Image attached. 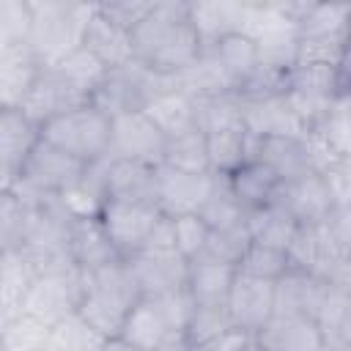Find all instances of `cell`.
I'll return each instance as SVG.
<instances>
[{"label":"cell","mask_w":351,"mask_h":351,"mask_svg":"<svg viewBox=\"0 0 351 351\" xmlns=\"http://www.w3.org/2000/svg\"><path fill=\"white\" fill-rule=\"evenodd\" d=\"M132 52L137 63L159 77H173L192 66L203 52V41L189 22V3H151L148 14L132 30Z\"/></svg>","instance_id":"1"},{"label":"cell","mask_w":351,"mask_h":351,"mask_svg":"<svg viewBox=\"0 0 351 351\" xmlns=\"http://www.w3.org/2000/svg\"><path fill=\"white\" fill-rule=\"evenodd\" d=\"M140 288L132 277V269L123 258L82 271V296L77 315L88 321L101 337H118L123 318L140 299Z\"/></svg>","instance_id":"2"},{"label":"cell","mask_w":351,"mask_h":351,"mask_svg":"<svg viewBox=\"0 0 351 351\" xmlns=\"http://www.w3.org/2000/svg\"><path fill=\"white\" fill-rule=\"evenodd\" d=\"M96 3H66V0H38L30 3V36L27 47L41 66H52L82 44L85 25Z\"/></svg>","instance_id":"3"},{"label":"cell","mask_w":351,"mask_h":351,"mask_svg":"<svg viewBox=\"0 0 351 351\" xmlns=\"http://www.w3.org/2000/svg\"><path fill=\"white\" fill-rule=\"evenodd\" d=\"M288 266L304 274H313L335 288L351 291V250L340 247L324 222L318 225H299L288 250Z\"/></svg>","instance_id":"4"},{"label":"cell","mask_w":351,"mask_h":351,"mask_svg":"<svg viewBox=\"0 0 351 351\" xmlns=\"http://www.w3.org/2000/svg\"><path fill=\"white\" fill-rule=\"evenodd\" d=\"M41 140L90 165V162L104 159L110 151V118L88 101L47 121L41 126Z\"/></svg>","instance_id":"5"},{"label":"cell","mask_w":351,"mask_h":351,"mask_svg":"<svg viewBox=\"0 0 351 351\" xmlns=\"http://www.w3.org/2000/svg\"><path fill=\"white\" fill-rule=\"evenodd\" d=\"M165 88H167V77H159L143 63L132 60L104 71V77L90 93V104L112 121L118 115L143 112L145 104Z\"/></svg>","instance_id":"6"},{"label":"cell","mask_w":351,"mask_h":351,"mask_svg":"<svg viewBox=\"0 0 351 351\" xmlns=\"http://www.w3.org/2000/svg\"><path fill=\"white\" fill-rule=\"evenodd\" d=\"M85 162L69 156L66 151L55 148L47 140H38L33 145V151L27 154L22 170H19V181L16 186L27 189V192H38V195H52L60 197L63 192H69L85 173Z\"/></svg>","instance_id":"7"},{"label":"cell","mask_w":351,"mask_h":351,"mask_svg":"<svg viewBox=\"0 0 351 351\" xmlns=\"http://www.w3.org/2000/svg\"><path fill=\"white\" fill-rule=\"evenodd\" d=\"M82 296V271L77 266L38 274L25 291L22 313L44 321L47 326H55L60 318L77 313Z\"/></svg>","instance_id":"8"},{"label":"cell","mask_w":351,"mask_h":351,"mask_svg":"<svg viewBox=\"0 0 351 351\" xmlns=\"http://www.w3.org/2000/svg\"><path fill=\"white\" fill-rule=\"evenodd\" d=\"M88 93L82 88H77L69 77H63L55 66H41L27 96L22 99L19 110L41 129L47 121L80 107V104H88Z\"/></svg>","instance_id":"9"},{"label":"cell","mask_w":351,"mask_h":351,"mask_svg":"<svg viewBox=\"0 0 351 351\" xmlns=\"http://www.w3.org/2000/svg\"><path fill=\"white\" fill-rule=\"evenodd\" d=\"M165 148L167 137L145 112H129L110 121V159H132L159 167L165 159Z\"/></svg>","instance_id":"10"},{"label":"cell","mask_w":351,"mask_h":351,"mask_svg":"<svg viewBox=\"0 0 351 351\" xmlns=\"http://www.w3.org/2000/svg\"><path fill=\"white\" fill-rule=\"evenodd\" d=\"M159 217H162V211L156 206L123 203V200H104V206L99 211V219H101L118 258L137 255L145 247Z\"/></svg>","instance_id":"11"},{"label":"cell","mask_w":351,"mask_h":351,"mask_svg":"<svg viewBox=\"0 0 351 351\" xmlns=\"http://www.w3.org/2000/svg\"><path fill=\"white\" fill-rule=\"evenodd\" d=\"M266 165L280 184L315 173L310 145L304 134H269V137H250V156Z\"/></svg>","instance_id":"12"},{"label":"cell","mask_w":351,"mask_h":351,"mask_svg":"<svg viewBox=\"0 0 351 351\" xmlns=\"http://www.w3.org/2000/svg\"><path fill=\"white\" fill-rule=\"evenodd\" d=\"M225 310L236 329L255 335L274 315V282L236 271L233 285L228 291Z\"/></svg>","instance_id":"13"},{"label":"cell","mask_w":351,"mask_h":351,"mask_svg":"<svg viewBox=\"0 0 351 351\" xmlns=\"http://www.w3.org/2000/svg\"><path fill=\"white\" fill-rule=\"evenodd\" d=\"M271 203H277L296 225H318L335 208L321 173H307L302 178L280 184Z\"/></svg>","instance_id":"14"},{"label":"cell","mask_w":351,"mask_h":351,"mask_svg":"<svg viewBox=\"0 0 351 351\" xmlns=\"http://www.w3.org/2000/svg\"><path fill=\"white\" fill-rule=\"evenodd\" d=\"M104 195L107 200L156 206L159 200V176L154 165L132 159H110L104 165ZM159 208V206H156Z\"/></svg>","instance_id":"15"},{"label":"cell","mask_w":351,"mask_h":351,"mask_svg":"<svg viewBox=\"0 0 351 351\" xmlns=\"http://www.w3.org/2000/svg\"><path fill=\"white\" fill-rule=\"evenodd\" d=\"M159 176V211L165 217H184V214H197L203 200L211 192L214 173H184L173 170L167 165L156 167Z\"/></svg>","instance_id":"16"},{"label":"cell","mask_w":351,"mask_h":351,"mask_svg":"<svg viewBox=\"0 0 351 351\" xmlns=\"http://www.w3.org/2000/svg\"><path fill=\"white\" fill-rule=\"evenodd\" d=\"M123 261L129 263L132 277L143 296H159V293L186 285V261L176 250H170V252L143 250Z\"/></svg>","instance_id":"17"},{"label":"cell","mask_w":351,"mask_h":351,"mask_svg":"<svg viewBox=\"0 0 351 351\" xmlns=\"http://www.w3.org/2000/svg\"><path fill=\"white\" fill-rule=\"evenodd\" d=\"M252 337L263 351H321L324 348L315 321L304 315L274 313Z\"/></svg>","instance_id":"18"},{"label":"cell","mask_w":351,"mask_h":351,"mask_svg":"<svg viewBox=\"0 0 351 351\" xmlns=\"http://www.w3.org/2000/svg\"><path fill=\"white\" fill-rule=\"evenodd\" d=\"M329 288H332L329 282H324L313 274H304L299 269H288L280 280H274V313L315 318Z\"/></svg>","instance_id":"19"},{"label":"cell","mask_w":351,"mask_h":351,"mask_svg":"<svg viewBox=\"0 0 351 351\" xmlns=\"http://www.w3.org/2000/svg\"><path fill=\"white\" fill-rule=\"evenodd\" d=\"M236 269L225 266L208 255L186 261V293L197 307H225L228 291L233 285Z\"/></svg>","instance_id":"20"},{"label":"cell","mask_w":351,"mask_h":351,"mask_svg":"<svg viewBox=\"0 0 351 351\" xmlns=\"http://www.w3.org/2000/svg\"><path fill=\"white\" fill-rule=\"evenodd\" d=\"M82 47L104 66V69H115V66H123V63H132L134 60V52H132V33L118 27L115 22H110L101 11H99V3L85 25V33H82Z\"/></svg>","instance_id":"21"},{"label":"cell","mask_w":351,"mask_h":351,"mask_svg":"<svg viewBox=\"0 0 351 351\" xmlns=\"http://www.w3.org/2000/svg\"><path fill=\"white\" fill-rule=\"evenodd\" d=\"M69 258L80 271H90L118 261V252L99 217H74L69 230Z\"/></svg>","instance_id":"22"},{"label":"cell","mask_w":351,"mask_h":351,"mask_svg":"<svg viewBox=\"0 0 351 351\" xmlns=\"http://www.w3.org/2000/svg\"><path fill=\"white\" fill-rule=\"evenodd\" d=\"M288 90L321 101H335L348 93V66L296 63L288 74Z\"/></svg>","instance_id":"23"},{"label":"cell","mask_w":351,"mask_h":351,"mask_svg":"<svg viewBox=\"0 0 351 351\" xmlns=\"http://www.w3.org/2000/svg\"><path fill=\"white\" fill-rule=\"evenodd\" d=\"M41 63L27 44L0 49V110H16L27 96Z\"/></svg>","instance_id":"24"},{"label":"cell","mask_w":351,"mask_h":351,"mask_svg":"<svg viewBox=\"0 0 351 351\" xmlns=\"http://www.w3.org/2000/svg\"><path fill=\"white\" fill-rule=\"evenodd\" d=\"M173 335L176 332L167 326V321L159 313L156 302L148 299V296H140L137 299V304L129 310V315L123 318V326L118 332V337H123L126 343L137 346L140 351H156Z\"/></svg>","instance_id":"25"},{"label":"cell","mask_w":351,"mask_h":351,"mask_svg":"<svg viewBox=\"0 0 351 351\" xmlns=\"http://www.w3.org/2000/svg\"><path fill=\"white\" fill-rule=\"evenodd\" d=\"M225 178H228V186H230L233 197L239 200V206L244 211H252V208H261V206L271 203V197L280 186V178L266 165H261L258 159H244Z\"/></svg>","instance_id":"26"},{"label":"cell","mask_w":351,"mask_h":351,"mask_svg":"<svg viewBox=\"0 0 351 351\" xmlns=\"http://www.w3.org/2000/svg\"><path fill=\"white\" fill-rule=\"evenodd\" d=\"M203 134H206V151H208L211 173L228 176L230 170H236L250 156V132L244 126V118L206 129Z\"/></svg>","instance_id":"27"},{"label":"cell","mask_w":351,"mask_h":351,"mask_svg":"<svg viewBox=\"0 0 351 351\" xmlns=\"http://www.w3.org/2000/svg\"><path fill=\"white\" fill-rule=\"evenodd\" d=\"M244 16V3L214 0V3H189V22L200 36L203 47L217 44L219 38L239 33Z\"/></svg>","instance_id":"28"},{"label":"cell","mask_w":351,"mask_h":351,"mask_svg":"<svg viewBox=\"0 0 351 351\" xmlns=\"http://www.w3.org/2000/svg\"><path fill=\"white\" fill-rule=\"evenodd\" d=\"M154 126L170 140L176 134H184L189 129H197V121H195V99H189L186 93L181 90H173V88H165L159 90L143 110Z\"/></svg>","instance_id":"29"},{"label":"cell","mask_w":351,"mask_h":351,"mask_svg":"<svg viewBox=\"0 0 351 351\" xmlns=\"http://www.w3.org/2000/svg\"><path fill=\"white\" fill-rule=\"evenodd\" d=\"M244 126L250 137H269V134H304L302 123L296 121L293 110L288 107L285 96L266 99V101H247L241 104Z\"/></svg>","instance_id":"30"},{"label":"cell","mask_w":351,"mask_h":351,"mask_svg":"<svg viewBox=\"0 0 351 351\" xmlns=\"http://www.w3.org/2000/svg\"><path fill=\"white\" fill-rule=\"evenodd\" d=\"M41 140V129L16 107V110H0V162L22 170L27 154Z\"/></svg>","instance_id":"31"},{"label":"cell","mask_w":351,"mask_h":351,"mask_svg":"<svg viewBox=\"0 0 351 351\" xmlns=\"http://www.w3.org/2000/svg\"><path fill=\"white\" fill-rule=\"evenodd\" d=\"M348 22H351V5L302 0V11L296 16V33L299 38H348Z\"/></svg>","instance_id":"32"},{"label":"cell","mask_w":351,"mask_h":351,"mask_svg":"<svg viewBox=\"0 0 351 351\" xmlns=\"http://www.w3.org/2000/svg\"><path fill=\"white\" fill-rule=\"evenodd\" d=\"M313 321L321 332L324 346L351 348V291L332 285Z\"/></svg>","instance_id":"33"},{"label":"cell","mask_w":351,"mask_h":351,"mask_svg":"<svg viewBox=\"0 0 351 351\" xmlns=\"http://www.w3.org/2000/svg\"><path fill=\"white\" fill-rule=\"evenodd\" d=\"M247 233L252 244H263V247H274V250H288L293 233H296V222L277 206V203H266L261 208L247 211L244 217Z\"/></svg>","instance_id":"34"},{"label":"cell","mask_w":351,"mask_h":351,"mask_svg":"<svg viewBox=\"0 0 351 351\" xmlns=\"http://www.w3.org/2000/svg\"><path fill=\"white\" fill-rule=\"evenodd\" d=\"M104 165L107 156L99 162H90L82 173V178L60 195V203L69 208L71 217H99L107 195H104Z\"/></svg>","instance_id":"35"},{"label":"cell","mask_w":351,"mask_h":351,"mask_svg":"<svg viewBox=\"0 0 351 351\" xmlns=\"http://www.w3.org/2000/svg\"><path fill=\"white\" fill-rule=\"evenodd\" d=\"M208 49H211L214 60L219 63V69L225 71V77L233 85V90L258 66V47L244 33H230V36L219 38L217 44H211Z\"/></svg>","instance_id":"36"},{"label":"cell","mask_w":351,"mask_h":351,"mask_svg":"<svg viewBox=\"0 0 351 351\" xmlns=\"http://www.w3.org/2000/svg\"><path fill=\"white\" fill-rule=\"evenodd\" d=\"M351 107V93L340 96L332 110L324 115V121L318 126H313L307 134H313L335 159H351V118L348 110Z\"/></svg>","instance_id":"37"},{"label":"cell","mask_w":351,"mask_h":351,"mask_svg":"<svg viewBox=\"0 0 351 351\" xmlns=\"http://www.w3.org/2000/svg\"><path fill=\"white\" fill-rule=\"evenodd\" d=\"M162 165L184 173H211L208 151H206V134L200 129H189L184 134H176L167 140Z\"/></svg>","instance_id":"38"},{"label":"cell","mask_w":351,"mask_h":351,"mask_svg":"<svg viewBox=\"0 0 351 351\" xmlns=\"http://www.w3.org/2000/svg\"><path fill=\"white\" fill-rule=\"evenodd\" d=\"M197 217L208 225V230L244 222L247 211H244V208L239 206V200L233 197V192H230V186H228V178H225L222 173H214L211 192H208V197L203 200V206H200Z\"/></svg>","instance_id":"39"},{"label":"cell","mask_w":351,"mask_h":351,"mask_svg":"<svg viewBox=\"0 0 351 351\" xmlns=\"http://www.w3.org/2000/svg\"><path fill=\"white\" fill-rule=\"evenodd\" d=\"M107 337H101L88 321H82L77 313L60 318L52 329H49V346L55 351H99L101 343Z\"/></svg>","instance_id":"40"},{"label":"cell","mask_w":351,"mask_h":351,"mask_svg":"<svg viewBox=\"0 0 351 351\" xmlns=\"http://www.w3.org/2000/svg\"><path fill=\"white\" fill-rule=\"evenodd\" d=\"M49 329L44 321L19 313L0 329V348L3 351H41L49 343Z\"/></svg>","instance_id":"41"},{"label":"cell","mask_w":351,"mask_h":351,"mask_svg":"<svg viewBox=\"0 0 351 351\" xmlns=\"http://www.w3.org/2000/svg\"><path fill=\"white\" fill-rule=\"evenodd\" d=\"M250 244L252 241H250V233H247V225L244 222L228 225V228H214V230H208L203 255H208V258H214V261L236 269Z\"/></svg>","instance_id":"42"},{"label":"cell","mask_w":351,"mask_h":351,"mask_svg":"<svg viewBox=\"0 0 351 351\" xmlns=\"http://www.w3.org/2000/svg\"><path fill=\"white\" fill-rule=\"evenodd\" d=\"M288 255L282 250H274V247H263V244H250L244 258L239 261L236 271L239 274H247V277H258V280H280L285 271H288Z\"/></svg>","instance_id":"43"},{"label":"cell","mask_w":351,"mask_h":351,"mask_svg":"<svg viewBox=\"0 0 351 351\" xmlns=\"http://www.w3.org/2000/svg\"><path fill=\"white\" fill-rule=\"evenodd\" d=\"M63 77H69L77 88H82L85 93H88V99H90V93H93V88L99 85V80L104 77V66L80 44L77 49H71L66 58H60L58 63H52Z\"/></svg>","instance_id":"44"},{"label":"cell","mask_w":351,"mask_h":351,"mask_svg":"<svg viewBox=\"0 0 351 351\" xmlns=\"http://www.w3.org/2000/svg\"><path fill=\"white\" fill-rule=\"evenodd\" d=\"M30 22L33 16L27 0H0V49L27 44Z\"/></svg>","instance_id":"45"},{"label":"cell","mask_w":351,"mask_h":351,"mask_svg":"<svg viewBox=\"0 0 351 351\" xmlns=\"http://www.w3.org/2000/svg\"><path fill=\"white\" fill-rule=\"evenodd\" d=\"M228 329H236L228 318V310L225 307H197L192 310L189 321H186V329H184V337L189 346H197L203 340H211Z\"/></svg>","instance_id":"46"},{"label":"cell","mask_w":351,"mask_h":351,"mask_svg":"<svg viewBox=\"0 0 351 351\" xmlns=\"http://www.w3.org/2000/svg\"><path fill=\"white\" fill-rule=\"evenodd\" d=\"M296 63L348 66V38H299Z\"/></svg>","instance_id":"47"},{"label":"cell","mask_w":351,"mask_h":351,"mask_svg":"<svg viewBox=\"0 0 351 351\" xmlns=\"http://www.w3.org/2000/svg\"><path fill=\"white\" fill-rule=\"evenodd\" d=\"M170 219H173L176 252H178L184 261H192V258L203 255L206 239H208V225H206L197 214H184V217H170Z\"/></svg>","instance_id":"48"},{"label":"cell","mask_w":351,"mask_h":351,"mask_svg":"<svg viewBox=\"0 0 351 351\" xmlns=\"http://www.w3.org/2000/svg\"><path fill=\"white\" fill-rule=\"evenodd\" d=\"M27 208L14 192H0V252L19 250Z\"/></svg>","instance_id":"49"},{"label":"cell","mask_w":351,"mask_h":351,"mask_svg":"<svg viewBox=\"0 0 351 351\" xmlns=\"http://www.w3.org/2000/svg\"><path fill=\"white\" fill-rule=\"evenodd\" d=\"M148 299L156 302V307H159V313L165 315L167 326H170L176 335H184L186 321H189V315H192V310H195V304H192L186 288H176V291H167V293H159V296H148Z\"/></svg>","instance_id":"50"},{"label":"cell","mask_w":351,"mask_h":351,"mask_svg":"<svg viewBox=\"0 0 351 351\" xmlns=\"http://www.w3.org/2000/svg\"><path fill=\"white\" fill-rule=\"evenodd\" d=\"M321 178L326 184L335 208H351V159L329 162L321 170Z\"/></svg>","instance_id":"51"},{"label":"cell","mask_w":351,"mask_h":351,"mask_svg":"<svg viewBox=\"0 0 351 351\" xmlns=\"http://www.w3.org/2000/svg\"><path fill=\"white\" fill-rule=\"evenodd\" d=\"M151 3L154 0H115V3H99V11L110 22H115L118 27H123V30L132 33L137 27V22L148 14Z\"/></svg>","instance_id":"52"},{"label":"cell","mask_w":351,"mask_h":351,"mask_svg":"<svg viewBox=\"0 0 351 351\" xmlns=\"http://www.w3.org/2000/svg\"><path fill=\"white\" fill-rule=\"evenodd\" d=\"M25 291H27V285H22L16 280H8V277H0V329L22 313Z\"/></svg>","instance_id":"53"},{"label":"cell","mask_w":351,"mask_h":351,"mask_svg":"<svg viewBox=\"0 0 351 351\" xmlns=\"http://www.w3.org/2000/svg\"><path fill=\"white\" fill-rule=\"evenodd\" d=\"M252 343V335L241 332V329H228L211 340H203L197 346H189V351H241L244 346Z\"/></svg>","instance_id":"54"},{"label":"cell","mask_w":351,"mask_h":351,"mask_svg":"<svg viewBox=\"0 0 351 351\" xmlns=\"http://www.w3.org/2000/svg\"><path fill=\"white\" fill-rule=\"evenodd\" d=\"M99 351H140L137 346H132V343H126L123 337H107L104 343H101V348Z\"/></svg>","instance_id":"55"},{"label":"cell","mask_w":351,"mask_h":351,"mask_svg":"<svg viewBox=\"0 0 351 351\" xmlns=\"http://www.w3.org/2000/svg\"><path fill=\"white\" fill-rule=\"evenodd\" d=\"M156 351H189V343H186V337L184 335H173L170 340H165Z\"/></svg>","instance_id":"56"},{"label":"cell","mask_w":351,"mask_h":351,"mask_svg":"<svg viewBox=\"0 0 351 351\" xmlns=\"http://www.w3.org/2000/svg\"><path fill=\"white\" fill-rule=\"evenodd\" d=\"M241 351H263V348H261V346H258V343H255V337H252V343H250V346H244V348H241Z\"/></svg>","instance_id":"57"},{"label":"cell","mask_w":351,"mask_h":351,"mask_svg":"<svg viewBox=\"0 0 351 351\" xmlns=\"http://www.w3.org/2000/svg\"><path fill=\"white\" fill-rule=\"evenodd\" d=\"M321 351H351V348H337V346H324Z\"/></svg>","instance_id":"58"},{"label":"cell","mask_w":351,"mask_h":351,"mask_svg":"<svg viewBox=\"0 0 351 351\" xmlns=\"http://www.w3.org/2000/svg\"><path fill=\"white\" fill-rule=\"evenodd\" d=\"M41 351H55V348H52V346H49V343H47V346H44V348H41Z\"/></svg>","instance_id":"59"}]
</instances>
